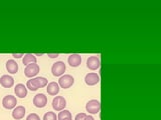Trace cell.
Instances as JSON below:
<instances>
[{"instance_id":"cell-14","label":"cell","mask_w":161,"mask_h":120,"mask_svg":"<svg viewBox=\"0 0 161 120\" xmlns=\"http://www.w3.org/2000/svg\"><path fill=\"white\" fill-rule=\"evenodd\" d=\"M5 66H6V70L10 74H15L18 71V63L13 59L8 60L6 64H5Z\"/></svg>"},{"instance_id":"cell-21","label":"cell","mask_w":161,"mask_h":120,"mask_svg":"<svg viewBox=\"0 0 161 120\" xmlns=\"http://www.w3.org/2000/svg\"><path fill=\"white\" fill-rule=\"evenodd\" d=\"M26 120H40V117L36 113H30L26 117Z\"/></svg>"},{"instance_id":"cell-26","label":"cell","mask_w":161,"mask_h":120,"mask_svg":"<svg viewBox=\"0 0 161 120\" xmlns=\"http://www.w3.org/2000/svg\"><path fill=\"white\" fill-rule=\"evenodd\" d=\"M42 55H43V53H35L34 56H42Z\"/></svg>"},{"instance_id":"cell-2","label":"cell","mask_w":161,"mask_h":120,"mask_svg":"<svg viewBox=\"0 0 161 120\" xmlns=\"http://www.w3.org/2000/svg\"><path fill=\"white\" fill-rule=\"evenodd\" d=\"M101 109V103L99 100L97 99H92L88 101V103L86 104V110L90 114H97L100 112Z\"/></svg>"},{"instance_id":"cell-24","label":"cell","mask_w":161,"mask_h":120,"mask_svg":"<svg viewBox=\"0 0 161 120\" xmlns=\"http://www.w3.org/2000/svg\"><path fill=\"white\" fill-rule=\"evenodd\" d=\"M47 56L50 58H57L59 56V54L58 53H47Z\"/></svg>"},{"instance_id":"cell-23","label":"cell","mask_w":161,"mask_h":120,"mask_svg":"<svg viewBox=\"0 0 161 120\" xmlns=\"http://www.w3.org/2000/svg\"><path fill=\"white\" fill-rule=\"evenodd\" d=\"M12 56L14 58H21L22 56H24L23 53H12Z\"/></svg>"},{"instance_id":"cell-11","label":"cell","mask_w":161,"mask_h":120,"mask_svg":"<svg viewBox=\"0 0 161 120\" xmlns=\"http://www.w3.org/2000/svg\"><path fill=\"white\" fill-rule=\"evenodd\" d=\"M14 92L16 94V96L19 98H25L27 96V88L24 84H16V86L14 88Z\"/></svg>"},{"instance_id":"cell-19","label":"cell","mask_w":161,"mask_h":120,"mask_svg":"<svg viewBox=\"0 0 161 120\" xmlns=\"http://www.w3.org/2000/svg\"><path fill=\"white\" fill-rule=\"evenodd\" d=\"M58 117H57V114L54 112H52V111H48L44 114L43 116V120H57Z\"/></svg>"},{"instance_id":"cell-16","label":"cell","mask_w":161,"mask_h":120,"mask_svg":"<svg viewBox=\"0 0 161 120\" xmlns=\"http://www.w3.org/2000/svg\"><path fill=\"white\" fill-rule=\"evenodd\" d=\"M31 80H32V82L34 83V85L37 88H42V87L47 86V79L44 78V77L38 76V77H35V78H33Z\"/></svg>"},{"instance_id":"cell-7","label":"cell","mask_w":161,"mask_h":120,"mask_svg":"<svg viewBox=\"0 0 161 120\" xmlns=\"http://www.w3.org/2000/svg\"><path fill=\"white\" fill-rule=\"evenodd\" d=\"M47 104V97L42 93H38L33 98V105L37 108H43Z\"/></svg>"},{"instance_id":"cell-25","label":"cell","mask_w":161,"mask_h":120,"mask_svg":"<svg viewBox=\"0 0 161 120\" xmlns=\"http://www.w3.org/2000/svg\"><path fill=\"white\" fill-rule=\"evenodd\" d=\"M85 120H95V119H94L93 116H91V115H87L86 118H85Z\"/></svg>"},{"instance_id":"cell-12","label":"cell","mask_w":161,"mask_h":120,"mask_svg":"<svg viewBox=\"0 0 161 120\" xmlns=\"http://www.w3.org/2000/svg\"><path fill=\"white\" fill-rule=\"evenodd\" d=\"M0 84L4 88H10L13 86L14 84V79L10 76V75H2L0 77Z\"/></svg>"},{"instance_id":"cell-3","label":"cell","mask_w":161,"mask_h":120,"mask_svg":"<svg viewBox=\"0 0 161 120\" xmlns=\"http://www.w3.org/2000/svg\"><path fill=\"white\" fill-rule=\"evenodd\" d=\"M16 104H17V99L13 95H6L4 96V98L2 99V106L5 109H13L16 107Z\"/></svg>"},{"instance_id":"cell-8","label":"cell","mask_w":161,"mask_h":120,"mask_svg":"<svg viewBox=\"0 0 161 120\" xmlns=\"http://www.w3.org/2000/svg\"><path fill=\"white\" fill-rule=\"evenodd\" d=\"M85 82L89 86H94V85L98 84L100 82V76L97 73H88L85 76Z\"/></svg>"},{"instance_id":"cell-10","label":"cell","mask_w":161,"mask_h":120,"mask_svg":"<svg viewBox=\"0 0 161 120\" xmlns=\"http://www.w3.org/2000/svg\"><path fill=\"white\" fill-rule=\"evenodd\" d=\"M68 63L72 67H78L82 63V56L78 53H73L68 57Z\"/></svg>"},{"instance_id":"cell-27","label":"cell","mask_w":161,"mask_h":120,"mask_svg":"<svg viewBox=\"0 0 161 120\" xmlns=\"http://www.w3.org/2000/svg\"><path fill=\"white\" fill-rule=\"evenodd\" d=\"M64 120H73V118H67V119H64Z\"/></svg>"},{"instance_id":"cell-20","label":"cell","mask_w":161,"mask_h":120,"mask_svg":"<svg viewBox=\"0 0 161 120\" xmlns=\"http://www.w3.org/2000/svg\"><path fill=\"white\" fill-rule=\"evenodd\" d=\"M26 88L29 89V90H31V91H36V90L38 89V88L34 85V83L32 82V80H31V79L28 80V81H27V83H26Z\"/></svg>"},{"instance_id":"cell-15","label":"cell","mask_w":161,"mask_h":120,"mask_svg":"<svg viewBox=\"0 0 161 120\" xmlns=\"http://www.w3.org/2000/svg\"><path fill=\"white\" fill-rule=\"evenodd\" d=\"M47 91L49 95L52 96H55L57 94H58L59 92V85L57 82H50L47 85Z\"/></svg>"},{"instance_id":"cell-1","label":"cell","mask_w":161,"mask_h":120,"mask_svg":"<svg viewBox=\"0 0 161 120\" xmlns=\"http://www.w3.org/2000/svg\"><path fill=\"white\" fill-rule=\"evenodd\" d=\"M74 83H75V79L72 75H69V74L62 75L58 80V85L64 89H68L69 87H72Z\"/></svg>"},{"instance_id":"cell-17","label":"cell","mask_w":161,"mask_h":120,"mask_svg":"<svg viewBox=\"0 0 161 120\" xmlns=\"http://www.w3.org/2000/svg\"><path fill=\"white\" fill-rule=\"evenodd\" d=\"M36 57L34 56V54L31 53H27V54H24L23 59H22V63L24 65H27L28 64H31V63H36Z\"/></svg>"},{"instance_id":"cell-13","label":"cell","mask_w":161,"mask_h":120,"mask_svg":"<svg viewBox=\"0 0 161 120\" xmlns=\"http://www.w3.org/2000/svg\"><path fill=\"white\" fill-rule=\"evenodd\" d=\"M24 115H25V108H24V106H21V105H19V106H16L15 108H13L12 117L15 120L22 119L24 117Z\"/></svg>"},{"instance_id":"cell-5","label":"cell","mask_w":161,"mask_h":120,"mask_svg":"<svg viewBox=\"0 0 161 120\" xmlns=\"http://www.w3.org/2000/svg\"><path fill=\"white\" fill-rule=\"evenodd\" d=\"M52 105L55 111H62L67 106V100L63 96H55L53 100Z\"/></svg>"},{"instance_id":"cell-6","label":"cell","mask_w":161,"mask_h":120,"mask_svg":"<svg viewBox=\"0 0 161 120\" xmlns=\"http://www.w3.org/2000/svg\"><path fill=\"white\" fill-rule=\"evenodd\" d=\"M38 72H39V66L36 63L28 64L24 69V75L26 77H29V78L36 76V75L38 74Z\"/></svg>"},{"instance_id":"cell-18","label":"cell","mask_w":161,"mask_h":120,"mask_svg":"<svg viewBox=\"0 0 161 120\" xmlns=\"http://www.w3.org/2000/svg\"><path fill=\"white\" fill-rule=\"evenodd\" d=\"M67 118H72V113H70L69 110H62L58 115V120H64V119H67Z\"/></svg>"},{"instance_id":"cell-9","label":"cell","mask_w":161,"mask_h":120,"mask_svg":"<svg viewBox=\"0 0 161 120\" xmlns=\"http://www.w3.org/2000/svg\"><path fill=\"white\" fill-rule=\"evenodd\" d=\"M101 66V60L98 56H90L87 60V67L91 70H97Z\"/></svg>"},{"instance_id":"cell-4","label":"cell","mask_w":161,"mask_h":120,"mask_svg":"<svg viewBox=\"0 0 161 120\" xmlns=\"http://www.w3.org/2000/svg\"><path fill=\"white\" fill-rule=\"evenodd\" d=\"M65 69H67V66H65L64 62L63 61H58L53 64L52 66V73L53 76H62V75L65 72Z\"/></svg>"},{"instance_id":"cell-22","label":"cell","mask_w":161,"mask_h":120,"mask_svg":"<svg viewBox=\"0 0 161 120\" xmlns=\"http://www.w3.org/2000/svg\"><path fill=\"white\" fill-rule=\"evenodd\" d=\"M86 116H87V114L86 113H79V114H77L75 120H85Z\"/></svg>"}]
</instances>
